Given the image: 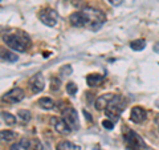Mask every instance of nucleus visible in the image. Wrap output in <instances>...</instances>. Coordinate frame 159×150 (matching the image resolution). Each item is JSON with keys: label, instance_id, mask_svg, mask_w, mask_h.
<instances>
[{"label": "nucleus", "instance_id": "nucleus-23", "mask_svg": "<svg viewBox=\"0 0 159 150\" xmlns=\"http://www.w3.org/2000/svg\"><path fill=\"white\" fill-rule=\"evenodd\" d=\"M70 73H72V67L70 65H64L61 69H60V76H61V78L68 77Z\"/></svg>", "mask_w": 159, "mask_h": 150}, {"label": "nucleus", "instance_id": "nucleus-21", "mask_svg": "<svg viewBox=\"0 0 159 150\" xmlns=\"http://www.w3.org/2000/svg\"><path fill=\"white\" fill-rule=\"evenodd\" d=\"M17 117L21 120L23 122H29L31 121V117H32V114L29 110H27V109H20V110L17 112Z\"/></svg>", "mask_w": 159, "mask_h": 150}, {"label": "nucleus", "instance_id": "nucleus-22", "mask_svg": "<svg viewBox=\"0 0 159 150\" xmlns=\"http://www.w3.org/2000/svg\"><path fill=\"white\" fill-rule=\"evenodd\" d=\"M61 88V78H58L57 76L51 77V89L53 92H58Z\"/></svg>", "mask_w": 159, "mask_h": 150}, {"label": "nucleus", "instance_id": "nucleus-15", "mask_svg": "<svg viewBox=\"0 0 159 150\" xmlns=\"http://www.w3.org/2000/svg\"><path fill=\"white\" fill-rule=\"evenodd\" d=\"M56 150H81V148L78 145H74L73 142H69V141H61L57 143Z\"/></svg>", "mask_w": 159, "mask_h": 150}, {"label": "nucleus", "instance_id": "nucleus-24", "mask_svg": "<svg viewBox=\"0 0 159 150\" xmlns=\"http://www.w3.org/2000/svg\"><path fill=\"white\" fill-rule=\"evenodd\" d=\"M66 92L69 96H74L77 93V85L74 82H68L66 84Z\"/></svg>", "mask_w": 159, "mask_h": 150}, {"label": "nucleus", "instance_id": "nucleus-19", "mask_svg": "<svg viewBox=\"0 0 159 150\" xmlns=\"http://www.w3.org/2000/svg\"><path fill=\"white\" fill-rule=\"evenodd\" d=\"M2 120H3V122H6V125H8V126H13V125L16 124V117L8 112H2Z\"/></svg>", "mask_w": 159, "mask_h": 150}, {"label": "nucleus", "instance_id": "nucleus-27", "mask_svg": "<svg viewBox=\"0 0 159 150\" xmlns=\"http://www.w3.org/2000/svg\"><path fill=\"white\" fill-rule=\"evenodd\" d=\"M109 3L111 4V6H114V7H117V6H119V4L122 3V0H107Z\"/></svg>", "mask_w": 159, "mask_h": 150}, {"label": "nucleus", "instance_id": "nucleus-14", "mask_svg": "<svg viewBox=\"0 0 159 150\" xmlns=\"http://www.w3.org/2000/svg\"><path fill=\"white\" fill-rule=\"evenodd\" d=\"M102 80H103V76H102V74L93 73V74H89V76L86 77V82H88L89 87L96 88V87H98V85L102 82Z\"/></svg>", "mask_w": 159, "mask_h": 150}, {"label": "nucleus", "instance_id": "nucleus-10", "mask_svg": "<svg viewBox=\"0 0 159 150\" xmlns=\"http://www.w3.org/2000/svg\"><path fill=\"white\" fill-rule=\"evenodd\" d=\"M69 21H70L73 27H85L86 24H89V17L84 11H78V12H73L69 16Z\"/></svg>", "mask_w": 159, "mask_h": 150}, {"label": "nucleus", "instance_id": "nucleus-3", "mask_svg": "<svg viewBox=\"0 0 159 150\" xmlns=\"http://www.w3.org/2000/svg\"><path fill=\"white\" fill-rule=\"evenodd\" d=\"M123 143L127 150H142L146 148L142 137L131 129H126L123 132Z\"/></svg>", "mask_w": 159, "mask_h": 150}, {"label": "nucleus", "instance_id": "nucleus-11", "mask_svg": "<svg viewBox=\"0 0 159 150\" xmlns=\"http://www.w3.org/2000/svg\"><path fill=\"white\" fill-rule=\"evenodd\" d=\"M147 118V112L141 106H134L130 112V120L135 124H142L145 122Z\"/></svg>", "mask_w": 159, "mask_h": 150}, {"label": "nucleus", "instance_id": "nucleus-26", "mask_svg": "<svg viewBox=\"0 0 159 150\" xmlns=\"http://www.w3.org/2000/svg\"><path fill=\"white\" fill-rule=\"evenodd\" d=\"M102 126L105 129H109V130H111V129L114 128V122L109 121V120H105V121H102Z\"/></svg>", "mask_w": 159, "mask_h": 150}, {"label": "nucleus", "instance_id": "nucleus-4", "mask_svg": "<svg viewBox=\"0 0 159 150\" xmlns=\"http://www.w3.org/2000/svg\"><path fill=\"white\" fill-rule=\"evenodd\" d=\"M82 11L88 15L89 23H90V29H93V31H98V29L103 26V23L106 21L105 13L101 12L99 9H96L93 7H86V8H84Z\"/></svg>", "mask_w": 159, "mask_h": 150}, {"label": "nucleus", "instance_id": "nucleus-9", "mask_svg": "<svg viewBox=\"0 0 159 150\" xmlns=\"http://www.w3.org/2000/svg\"><path fill=\"white\" fill-rule=\"evenodd\" d=\"M51 125L58 134H62V136H66V134H69L72 130L65 120L60 118V117H51Z\"/></svg>", "mask_w": 159, "mask_h": 150}, {"label": "nucleus", "instance_id": "nucleus-16", "mask_svg": "<svg viewBox=\"0 0 159 150\" xmlns=\"http://www.w3.org/2000/svg\"><path fill=\"white\" fill-rule=\"evenodd\" d=\"M39 106L45 109V110H51L54 108V101L51 97H41L39 100Z\"/></svg>", "mask_w": 159, "mask_h": 150}, {"label": "nucleus", "instance_id": "nucleus-18", "mask_svg": "<svg viewBox=\"0 0 159 150\" xmlns=\"http://www.w3.org/2000/svg\"><path fill=\"white\" fill-rule=\"evenodd\" d=\"M16 137H17V134L12 130H2L0 132V138H2V141H4V142L13 141Z\"/></svg>", "mask_w": 159, "mask_h": 150}, {"label": "nucleus", "instance_id": "nucleus-29", "mask_svg": "<svg viewBox=\"0 0 159 150\" xmlns=\"http://www.w3.org/2000/svg\"><path fill=\"white\" fill-rule=\"evenodd\" d=\"M155 124H157L158 126H159V114H158V116H157V118H155Z\"/></svg>", "mask_w": 159, "mask_h": 150}, {"label": "nucleus", "instance_id": "nucleus-5", "mask_svg": "<svg viewBox=\"0 0 159 150\" xmlns=\"http://www.w3.org/2000/svg\"><path fill=\"white\" fill-rule=\"evenodd\" d=\"M62 118L66 121V124L70 126L73 130H78L80 129V118H78V113L73 106H65L61 110Z\"/></svg>", "mask_w": 159, "mask_h": 150}, {"label": "nucleus", "instance_id": "nucleus-28", "mask_svg": "<svg viewBox=\"0 0 159 150\" xmlns=\"http://www.w3.org/2000/svg\"><path fill=\"white\" fill-rule=\"evenodd\" d=\"M82 113H84V116H85V117H86V120H88V121H89V122H92V121H93V118H92V114H89V113H88L86 110H84Z\"/></svg>", "mask_w": 159, "mask_h": 150}, {"label": "nucleus", "instance_id": "nucleus-2", "mask_svg": "<svg viewBox=\"0 0 159 150\" xmlns=\"http://www.w3.org/2000/svg\"><path fill=\"white\" fill-rule=\"evenodd\" d=\"M126 106V100L125 97L122 96H118V94H116L113 98L110 104L107 105V108L105 109V114L111 120H114V121H117V120L119 118V116H121V113L123 112V109H125Z\"/></svg>", "mask_w": 159, "mask_h": 150}, {"label": "nucleus", "instance_id": "nucleus-7", "mask_svg": "<svg viewBox=\"0 0 159 150\" xmlns=\"http://www.w3.org/2000/svg\"><path fill=\"white\" fill-rule=\"evenodd\" d=\"M25 97V93L21 88H12L11 91H8L7 93L3 94V101H6L8 104H17L20 101H23Z\"/></svg>", "mask_w": 159, "mask_h": 150}, {"label": "nucleus", "instance_id": "nucleus-25", "mask_svg": "<svg viewBox=\"0 0 159 150\" xmlns=\"http://www.w3.org/2000/svg\"><path fill=\"white\" fill-rule=\"evenodd\" d=\"M29 150H41V143L37 139H32L31 141V149Z\"/></svg>", "mask_w": 159, "mask_h": 150}, {"label": "nucleus", "instance_id": "nucleus-12", "mask_svg": "<svg viewBox=\"0 0 159 150\" xmlns=\"http://www.w3.org/2000/svg\"><path fill=\"white\" fill-rule=\"evenodd\" d=\"M114 97V94H103V96H99L97 100H96V109L97 110H105L107 108V105L110 104L111 98Z\"/></svg>", "mask_w": 159, "mask_h": 150}, {"label": "nucleus", "instance_id": "nucleus-8", "mask_svg": "<svg viewBox=\"0 0 159 150\" xmlns=\"http://www.w3.org/2000/svg\"><path fill=\"white\" fill-rule=\"evenodd\" d=\"M28 85H29V89L32 91V93H34V94L43 92L44 88H45V78H44L43 73L33 74V76L29 78Z\"/></svg>", "mask_w": 159, "mask_h": 150}, {"label": "nucleus", "instance_id": "nucleus-20", "mask_svg": "<svg viewBox=\"0 0 159 150\" xmlns=\"http://www.w3.org/2000/svg\"><path fill=\"white\" fill-rule=\"evenodd\" d=\"M145 47H146V41L142 39L134 40V41L130 43V48L133 51H142V49H145Z\"/></svg>", "mask_w": 159, "mask_h": 150}, {"label": "nucleus", "instance_id": "nucleus-13", "mask_svg": "<svg viewBox=\"0 0 159 150\" xmlns=\"http://www.w3.org/2000/svg\"><path fill=\"white\" fill-rule=\"evenodd\" d=\"M31 149V141L27 138H23V139H19L17 142H15L11 145L9 150H29Z\"/></svg>", "mask_w": 159, "mask_h": 150}, {"label": "nucleus", "instance_id": "nucleus-1", "mask_svg": "<svg viewBox=\"0 0 159 150\" xmlns=\"http://www.w3.org/2000/svg\"><path fill=\"white\" fill-rule=\"evenodd\" d=\"M3 41L6 45L9 47L15 52H25L28 47L31 45V39L28 37L27 33L21 31H13L7 32L3 35Z\"/></svg>", "mask_w": 159, "mask_h": 150}, {"label": "nucleus", "instance_id": "nucleus-17", "mask_svg": "<svg viewBox=\"0 0 159 150\" xmlns=\"http://www.w3.org/2000/svg\"><path fill=\"white\" fill-rule=\"evenodd\" d=\"M17 54L15 52H11V51H2V60L3 61H8V63H15L17 61Z\"/></svg>", "mask_w": 159, "mask_h": 150}, {"label": "nucleus", "instance_id": "nucleus-6", "mask_svg": "<svg viewBox=\"0 0 159 150\" xmlns=\"http://www.w3.org/2000/svg\"><path fill=\"white\" fill-rule=\"evenodd\" d=\"M39 19L43 24L48 27H54L58 21V15L57 12L52 8H44L39 12Z\"/></svg>", "mask_w": 159, "mask_h": 150}]
</instances>
